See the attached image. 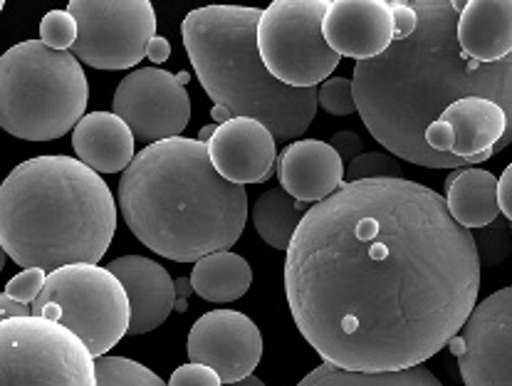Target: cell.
Masks as SVG:
<instances>
[{"label":"cell","mask_w":512,"mask_h":386,"mask_svg":"<svg viewBox=\"0 0 512 386\" xmlns=\"http://www.w3.org/2000/svg\"><path fill=\"white\" fill-rule=\"evenodd\" d=\"M394 40L379 57L357 62L352 92L369 134L391 154L426 169H468V161L436 154L428 124L451 102L483 97L512 117V57L480 65L458 48L463 3L389 0Z\"/></svg>","instance_id":"2"},{"label":"cell","mask_w":512,"mask_h":386,"mask_svg":"<svg viewBox=\"0 0 512 386\" xmlns=\"http://www.w3.org/2000/svg\"><path fill=\"white\" fill-rule=\"evenodd\" d=\"M223 386H265V382H263V379L255 377V374H250V377L240 379V382H235V384H223Z\"/></svg>","instance_id":"35"},{"label":"cell","mask_w":512,"mask_h":386,"mask_svg":"<svg viewBox=\"0 0 512 386\" xmlns=\"http://www.w3.org/2000/svg\"><path fill=\"white\" fill-rule=\"evenodd\" d=\"M258 20V8L206 5L186 15L181 38L218 124L248 117L265 124L275 142H295L315 119L317 87L292 90L265 70L255 43Z\"/></svg>","instance_id":"5"},{"label":"cell","mask_w":512,"mask_h":386,"mask_svg":"<svg viewBox=\"0 0 512 386\" xmlns=\"http://www.w3.org/2000/svg\"><path fill=\"white\" fill-rule=\"evenodd\" d=\"M302 208H307V203L295 201L282 189L265 191L253 206L255 231L270 248L287 250L297 226H300Z\"/></svg>","instance_id":"23"},{"label":"cell","mask_w":512,"mask_h":386,"mask_svg":"<svg viewBox=\"0 0 512 386\" xmlns=\"http://www.w3.org/2000/svg\"><path fill=\"white\" fill-rule=\"evenodd\" d=\"M317 104L327 114H334V117H347V114L357 112L352 80H347V77H329L317 90Z\"/></svg>","instance_id":"28"},{"label":"cell","mask_w":512,"mask_h":386,"mask_svg":"<svg viewBox=\"0 0 512 386\" xmlns=\"http://www.w3.org/2000/svg\"><path fill=\"white\" fill-rule=\"evenodd\" d=\"M146 57H151L154 67L161 65V62H166L171 57V43L166 38H161V35H154L149 40V45H146Z\"/></svg>","instance_id":"34"},{"label":"cell","mask_w":512,"mask_h":386,"mask_svg":"<svg viewBox=\"0 0 512 386\" xmlns=\"http://www.w3.org/2000/svg\"><path fill=\"white\" fill-rule=\"evenodd\" d=\"M475 236L409 179L344 181L287 245L285 295L322 362L396 372L436 357L478 305Z\"/></svg>","instance_id":"1"},{"label":"cell","mask_w":512,"mask_h":386,"mask_svg":"<svg viewBox=\"0 0 512 386\" xmlns=\"http://www.w3.org/2000/svg\"><path fill=\"white\" fill-rule=\"evenodd\" d=\"M40 43L50 50H72L77 43V23L67 10H50L40 20Z\"/></svg>","instance_id":"27"},{"label":"cell","mask_w":512,"mask_h":386,"mask_svg":"<svg viewBox=\"0 0 512 386\" xmlns=\"http://www.w3.org/2000/svg\"><path fill=\"white\" fill-rule=\"evenodd\" d=\"M94 362H97V386H166L149 367L134 359L104 354Z\"/></svg>","instance_id":"25"},{"label":"cell","mask_w":512,"mask_h":386,"mask_svg":"<svg viewBox=\"0 0 512 386\" xmlns=\"http://www.w3.org/2000/svg\"><path fill=\"white\" fill-rule=\"evenodd\" d=\"M166 386H223V382L211 367H206V364L188 362L171 374Z\"/></svg>","instance_id":"30"},{"label":"cell","mask_w":512,"mask_h":386,"mask_svg":"<svg viewBox=\"0 0 512 386\" xmlns=\"http://www.w3.org/2000/svg\"><path fill=\"white\" fill-rule=\"evenodd\" d=\"M367 179H404L401 166L396 164L394 156L384 151H367L344 166V181H367Z\"/></svg>","instance_id":"26"},{"label":"cell","mask_w":512,"mask_h":386,"mask_svg":"<svg viewBox=\"0 0 512 386\" xmlns=\"http://www.w3.org/2000/svg\"><path fill=\"white\" fill-rule=\"evenodd\" d=\"M117 231L102 176L72 156H35L0 184V245L20 268L97 265Z\"/></svg>","instance_id":"4"},{"label":"cell","mask_w":512,"mask_h":386,"mask_svg":"<svg viewBox=\"0 0 512 386\" xmlns=\"http://www.w3.org/2000/svg\"><path fill=\"white\" fill-rule=\"evenodd\" d=\"M33 312H30V305H23V302L13 300V297H8L3 292L0 295V322L3 320H10V317H30Z\"/></svg>","instance_id":"33"},{"label":"cell","mask_w":512,"mask_h":386,"mask_svg":"<svg viewBox=\"0 0 512 386\" xmlns=\"http://www.w3.org/2000/svg\"><path fill=\"white\" fill-rule=\"evenodd\" d=\"M280 184L290 198L320 203L344 184V164L337 151L317 139H297L280 154Z\"/></svg>","instance_id":"18"},{"label":"cell","mask_w":512,"mask_h":386,"mask_svg":"<svg viewBox=\"0 0 512 386\" xmlns=\"http://www.w3.org/2000/svg\"><path fill=\"white\" fill-rule=\"evenodd\" d=\"M329 0H273L260 10L255 43L265 70L292 90H315L329 80L342 57L322 38Z\"/></svg>","instance_id":"9"},{"label":"cell","mask_w":512,"mask_h":386,"mask_svg":"<svg viewBox=\"0 0 512 386\" xmlns=\"http://www.w3.org/2000/svg\"><path fill=\"white\" fill-rule=\"evenodd\" d=\"M45 278H47L45 270L25 268L23 273H18L15 278L8 280V285H5V295L23 302V305H33L35 297H38L40 290H43Z\"/></svg>","instance_id":"29"},{"label":"cell","mask_w":512,"mask_h":386,"mask_svg":"<svg viewBox=\"0 0 512 386\" xmlns=\"http://www.w3.org/2000/svg\"><path fill=\"white\" fill-rule=\"evenodd\" d=\"M436 154L483 164L512 139V117L483 97H463L448 104L423 134Z\"/></svg>","instance_id":"13"},{"label":"cell","mask_w":512,"mask_h":386,"mask_svg":"<svg viewBox=\"0 0 512 386\" xmlns=\"http://www.w3.org/2000/svg\"><path fill=\"white\" fill-rule=\"evenodd\" d=\"M134 139L132 129L112 112H92L72 129V149L77 159L97 174H119L132 164Z\"/></svg>","instance_id":"20"},{"label":"cell","mask_w":512,"mask_h":386,"mask_svg":"<svg viewBox=\"0 0 512 386\" xmlns=\"http://www.w3.org/2000/svg\"><path fill=\"white\" fill-rule=\"evenodd\" d=\"M297 386H443L426 367L396 369V372H349L322 362Z\"/></svg>","instance_id":"24"},{"label":"cell","mask_w":512,"mask_h":386,"mask_svg":"<svg viewBox=\"0 0 512 386\" xmlns=\"http://www.w3.org/2000/svg\"><path fill=\"white\" fill-rule=\"evenodd\" d=\"M119 211L149 250L196 263L233 248L248 221V193L218 176L198 139L149 144L122 171Z\"/></svg>","instance_id":"3"},{"label":"cell","mask_w":512,"mask_h":386,"mask_svg":"<svg viewBox=\"0 0 512 386\" xmlns=\"http://www.w3.org/2000/svg\"><path fill=\"white\" fill-rule=\"evenodd\" d=\"M188 75H171L159 67H139L119 82L112 99L117 114L141 144L166 142L184 134L191 122Z\"/></svg>","instance_id":"11"},{"label":"cell","mask_w":512,"mask_h":386,"mask_svg":"<svg viewBox=\"0 0 512 386\" xmlns=\"http://www.w3.org/2000/svg\"><path fill=\"white\" fill-rule=\"evenodd\" d=\"M322 38L334 55L374 60L394 40L389 0H332L322 18Z\"/></svg>","instance_id":"16"},{"label":"cell","mask_w":512,"mask_h":386,"mask_svg":"<svg viewBox=\"0 0 512 386\" xmlns=\"http://www.w3.org/2000/svg\"><path fill=\"white\" fill-rule=\"evenodd\" d=\"M327 144L337 151L344 166H347L352 159H357L364 149L362 137H359L357 132H339V134H334L332 142H327Z\"/></svg>","instance_id":"31"},{"label":"cell","mask_w":512,"mask_h":386,"mask_svg":"<svg viewBox=\"0 0 512 386\" xmlns=\"http://www.w3.org/2000/svg\"><path fill=\"white\" fill-rule=\"evenodd\" d=\"M495 179L490 171L475 169H453V174L446 181V208L448 216L466 231H478L488 228L498 221V198H495Z\"/></svg>","instance_id":"21"},{"label":"cell","mask_w":512,"mask_h":386,"mask_svg":"<svg viewBox=\"0 0 512 386\" xmlns=\"http://www.w3.org/2000/svg\"><path fill=\"white\" fill-rule=\"evenodd\" d=\"M90 85L72 52L25 40L0 55V129L25 142H52L80 124Z\"/></svg>","instance_id":"6"},{"label":"cell","mask_w":512,"mask_h":386,"mask_svg":"<svg viewBox=\"0 0 512 386\" xmlns=\"http://www.w3.org/2000/svg\"><path fill=\"white\" fill-rule=\"evenodd\" d=\"M458 48L468 60L493 65L512 52L510 0H468L456 20Z\"/></svg>","instance_id":"19"},{"label":"cell","mask_w":512,"mask_h":386,"mask_svg":"<svg viewBox=\"0 0 512 386\" xmlns=\"http://www.w3.org/2000/svg\"><path fill=\"white\" fill-rule=\"evenodd\" d=\"M30 312L67 327L94 359L104 357L129 330L127 292L107 268L92 263L52 270Z\"/></svg>","instance_id":"7"},{"label":"cell","mask_w":512,"mask_h":386,"mask_svg":"<svg viewBox=\"0 0 512 386\" xmlns=\"http://www.w3.org/2000/svg\"><path fill=\"white\" fill-rule=\"evenodd\" d=\"M446 347L458 359L466 386H512V290L478 302Z\"/></svg>","instance_id":"12"},{"label":"cell","mask_w":512,"mask_h":386,"mask_svg":"<svg viewBox=\"0 0 512 386\" xmlns=\"http://www.w3.org/2000/svg\"><path fill=\"white\" fill-rule=\"evenodd\" d=\"M188 285L208 302H235L253 285V268L240 255L221 250L193 263Z\"/></svg>","instance_id":"22"},{"label":"cell","mask_w":512,"mask_h":386,"mask_svg":"<svg viewBox=\"0 0 512 386\" xmlns=\"http://www.w3.org/2000/svg\"><path fill=\"white\" fill-rule=\"evenodd\" d=\"M495 198H498V211L510 221L512 218V166H505L503 176L498 179Z\"/></svg>","instance_id":"32"},{"label":"cell","mask_w":512,"mask_h":386,"mask_svg":"<svg viewBox=\"0 0 512 386\" xmlns=\"http://www.w3.org/2000/svg\"><path fill=\"white\" fill-rule=\"evenodd\" d=\"M188 362L206 364L223 384L250 377L263 359V335L248 315L211 310L188 332Z\"/></svg>","instance_id":"14"},{"label":"cell","mask_w":512,"mask_h":386,"mask_svg":"<svg viewBox=\"0 0 512 386\" xmlns=\"http://www.w3.org/2000/svg\"><path fill=\"white\" fill-rule=\"evenodd\" d=\"M67 13L77 23L72 55L94 70H132L156 35V10L149 0H70Z\"/></svg>","instance_id":"10"},{"label":"cell","mask_w":512,"mask_h":386,"mask_svg":"<svg viewBox=\"0 0 512 386\" xmlns=\"http://www.w3.org/2000/svg\"><path fill=\"white\" fill-rule=\"evenodd\" d=\"M206 149L218 176L235 186L268 181L278 159V142L268 127L248 117L218 124L213 137L206 142Z\"/></svg>","instance_id":"15"},{"label":"cell","mask_w":512,"mask_h":386,"mask_svg":"<svg viewBox=\"0 0 512 386\" xmlns=\"http://www.w3.org/2000/svg\"><path fill=\"white\" fill-rule=\"evenodd\" d=\"M109 273L122 283L129 300V330L137 337L156 330L176 307V285L166 268L141 255H124L107 265Z\"/></svg>","instance_id":"17"},{"label":"cell","mask_w":512,"mask_h":386,"mask_svg":"<svg viewBox=\"0 0 512 386\" xmlns=\"http://www.w3.org/2000/svg\"><path fill=\"white\" fill-rule=\"evenodd\" d=\"M5 260H8V255H5L3 245H0V273H3V270H5Z\"/></svg>","instance_id":"37"},{"label":"cell","mask_w":512,"mask_h":386,"mask_svg":"<svg viewBox=\"0 0 512 386\" xmlns=\"http://www.w3.org/2000/svg\"><path fill=\"white\" fill-rule=\"evenodd\" d=\"M3 5H5V3H3V0H0V13H3Z\"/></svg>","instance_id":"38"},{"label":"cell","mask_w":512,"mask_h":386,"mask_svg":"<svg viewBox=\"0 0 512 386\" xmlns=\"http://www.w3.org/2000/svg\"><path fill=\"white\" fill-rule=\"evenodd\" d=\"M0 386H97L82 339L45 317L0 322Z\"/></svg>","instance_id":"8"},{"label":"cell","mask_w":512,"mask_h":386,"mask_svg":"<svg viewBox=\"0 0 512 386\" xmlns=\"http://www.w3.org/2000/svg\"><path fill=\"white\" fill-rule=\"evenodd\" d=\"M213 132H216V127H213V124H211V127H203V132H201V137H198V142H203V144H206L208 139L213 137Z\"/></svg>","instance_id":"36"}]
</instances>
